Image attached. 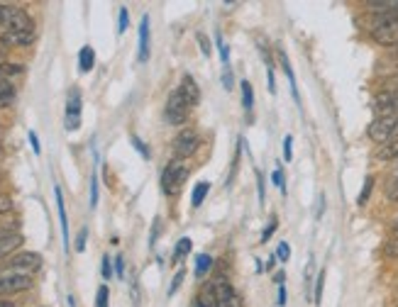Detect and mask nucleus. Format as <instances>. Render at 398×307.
Here are the masks:
<instances>
[{
    "label": "nucleus",
    "mask_w": 398,
    "mask_h": 307,
    "mask_svg": "<svg viewBox=\"0 0 398 307\" xmlns=\"http://www.w3.org/2000/svg\"><path fill=\"white\" fill-rule=\"evenodd\" d=\"M0 27L6 32H35V20L20 6L0 3Z\"/></svg>",
    "instance_id": "1"
},
{
    "label": "nucleus",
    "mask_w": 398,
    "mask_h": 307,
    "mask_svg": "<svg viewBox=\"0 0 398 307\" xmlns=\"http://www.w3.org/2000/svg\"><path fill=\"white\" fill-rule=\"evenodd\" d=\"M372 39L383 46H398V12L377 17L372 27Z\"/></svg>",
    "instance_id": "2"
},
{
    "label": "nucleus",
    "mask_w": 398,
    "mask_h": 307,
    "mask_svg": "<svg viewBox=\"0 0 398 307\" xmlns=\"http://www.w3.org/2000/svg\"><path fill=\"white\" fill-rule=\"evenodd\" d=\"M186 178H188V166L176 159L169 161V166H166L164 174H161V190H164L166 195H176L183 188Z\"/></svg>",
    "instance_id": "3"
},
{
    "label": "nucleus",
    "mask_w": 398,
    "mask_h": 307,
    "mask_svg": "<svg viewBox=\"0 0 398 307\" xmlns=\"http://www.w3.org/2000/svg\"><path fill=\"white\" fill-rule=\"evenodd\" d=\"M0 268L6 273H35L42 268V256L39 254H32V251H22V254H15L10 259L0 263Z\"/></svg>",
    "instance_id": "4"
},
{
    "label": "nucleus",
    "mask_w": 398,
    "mask_h": 307,
    "mask_svg": "<svg viewBox=\"0 0 398 307\" xmlns=\"http://www.w3.org/2000/svg\"><path fill=\"white\" fill-rule=\"evenodd\" d=\"M201 144V137H198L196 129H181V132L176 134V139L171 142V151H174V159L181 161V159H188L193 151L198 149Z\"/></svg>",
    "instance_id": "5"
},
{
    "label": "nucleus",
    "mask_w": 398,
    "mask_h": 307,
    "mask_svg": "<svg viewBox=\"0 0 398 307\" xmlns=\"http://www.w3.org/2000/svg\"><path fill=\"white\" fill-rule=\"evenodd\" d=\"M32 288V276L27 273H3L0 276V297H10Z\"/></svg>",
    "instance_id": "6"
},
{
    "label": "nucleus",
    "mask_w": 398,
    "mask_h": 307,
    "mask_svg": "<svg viewBox=\"0 0 398 307\" xmlns=\"http://www.w3.org/2000/svg\"><path fill=\"white\" fill-rule=\"evenodd\" d=\"M188 102L181 97V93L179 91H174L169 95V100H166V110H164V115H166V120H169L171 124H183L188 120Z\"/></svg>",
    "instance_id": "7"
},
{
    "label": "nucleus",
    "mask_w": 398,
    "mask_h": 307,
    "mask_svg": "<svg viewBox=\"0 0 398 307\" xmlns=\"http://www.w3.org/2000/svg\"><path fill=\"white\" fill-rule=\"evenodd\" d=\"M22 234L10 227H0V259H6L8 254H12L15 249H20Z\"/></svg>",
    "instance_id": "8"
},
{
    "label": "nucleus",
    "mask_w": 398,
    "mask_h": 307,
    "mask_svg": "<svg viewBox=\"0 0 398 307\" xmlns=\"http://www.w3.org/2000/svg\"><path fill=\"white\" fill-rule=\"evenodd\" d=\"M176 91L181 93V97L188 102V108H196L198 102H201V88H198V83L193 81V76H183L181 78V86L176 88Z\"/></svg>",
    "instance_id": "9"
},
{
    "label": "nucleus",
    "mask_w": 398,
    "mask_h": 307,
    "mask_svg": "<svg viewBox=\"0 0 398 307\" xmlns=\"http://www.w3.org/2000/svg\"><path fill=\"white\" fill-rule=\"evenodd\" d=\"M78 115H81V93L71 91L66 102V129H78Z\"/></svg>",
    "instance_id": "10"
},
{
    "label": "nucleus",
    "mask_w": 398,
    "mask_h": 307,
    "mask_svg": "<svg viewBox=\"0 0 398 307\" xmlns=\"http://www.w3.org/2000/svg\"><path fill=\"white\" fill-rule=\"evenodd\" d=\"M37 32H3L0 41L6 46H30L35 41Z\"/></svg>",
    "instance_id": "11"
},
{
    "label": "nucleus",
    "mask_w": 398,
    "mask_h": 307,
    "mask_svg": "<svg viewBox=\"0 0 398 307\" xmlns=\"http://www.w3.org/2000/svg\"><path fill=\"white\" fill-rule=\"evenodd\" d=\"M212 292H215V297H217V302H220V307L225 305V302L230 300V297L235 295V290H233V286H230V281L225 276H215L212 278Z\"/></svg>",
    "instance_id": "12"
},
{
    "label": "nucleus",
    "mask_w": 398,
    "mask_h": 307,
    "mask_svg": "<svg viewBox=\"0 0 398 307\" xmlns=\"http://www.w3.org/2000/svg\"><path fill=\"white\" fill-rule=\"evenodd\" d=\"M54 198H57V210H59V222H62V236H64V249H69V220H66V207H64V195L62 188H54Z\"/></svg>",
    "instance_id": "13"
},
{
    "label": "nucleus",
    "mask_w": 398,
    "mask_h": 307,
    "mask_svg": "<svg viewBox=\"0 0 398 307\" xmlns=\"http://www.w3.org/2000/svg\"><path fill=\"white\" fill-rule=\"evenodd\" d=\"M150 59V17H142L140 22V62L145 64Z\"/></svg>",
    "instance_id": "14"
},
{
    "label": "nucleus",
    "mask_w": 398,
    "mask_h": 307,
    "mask_svg": "<svg viewBox=\"0 0 398 307\" xmlns=\"http://www.w3.org/2000/svg\"><path fill=\"white\" fill-rule=\"evenodd\" d=\"M367 8L374 15H391V12H398V0H369Z\"/></svg>",
    "instance_id": "15"
},
{
    "label": "nucleus",
    "mask_w": 398,
    "mask_h": 307,
    "mask_svg": "<svg viewBox=\"0 0 398 307\" xmlns=\"http://www.w3.org/2000/svg\"><path fill=\"white\" fill-rule=\"evenodd\" d=\"M193 307H220L215 292H212V286H203V290L198 292V297L193 300Z\"/></svg>",
    "instance_id": "16"
},
{
    "label": "nucleus",
    "mask_w": 398,
    "mask_h": 307,
    "mask_svg": "<svg viewBox=\"0 0 398 307\" xmlns=\"http://www.w3.org/2000/svg\"><path fill=\"white\" fill-rule=\"evenodd\" d=\"M93 66H96V51L86 44L81 51H78V71H81V73H88Z\"/></svg>",
    "instance_id": "17"
},
{
    "label": "nucleus",
    "mask_w": 398,
    "mask_h": 307,
    "mask_svg": "<svg viewBox=\"0 0 398 307\" xmlns=\"http://www.w3.org/2000/svg\"><path fill=\"white\" fill-rule=\"evenodd\" d=\"M279 64H281V68H284V73H286V76H289V81H291V93H293L296 102H298V91H296V76H293V68H291L289 57H286L284 51H279Z\"/></svg>",
    "instance_id": "18"
},
{
    "label": "nucleus",
    "mask_w": 398,
    "mask_h": 307,
    "mask_svg": "<svg viewBox=\"0 0 398 307\" xmlns=\"http://www.w3.org/2000/svg\"><path fill=\"white\" fill-rule=\"evenodd\" d=\"M239 88H242V105H244V110H247V113H252V110H254V88H252V83L242 81V83H239Z\"/></svg>",
    "instance_id": "19"
},
{
    "label": "nucleus",
    "mask_w": 398,
    "mask_h": 307,
    "mask_svg": "<svg viewBox=\"0 0 398 307\" xmlns=\"http://www.w3.org/2000/svg\"><path fill=\"white\" fill-rule=\"evenodd\" d=\"M208 190H210V183H198L196 188H193V195H191V205L193 207H201L203 205V200H206V195H208Z\"/></svg>",
    "instance_id": "20"
},
{
    "label": "nucleus",
    "mask_w": 398,
    "mask_h": 307,
    "mask_svg": "<svg viewBox=\"0 0 398 307\" xmlns=\"http://www.w3.org/2000/svg\"><path fill=\"white\" fill-rule=\"evenodd\" d=\"M210 266H212V259L208 254H198V259H196V278H203L208 271H210Z\"/></svg>",
    "instance_id": "21"
},
{
    "label": "nucleus",
    "mask_w": 398,
    "mask_h": 307,
    "mask_svg": "<svg viewBox=\"0 0 398 307\" xmlns=\"http://www.w3.org/2000/svg\"><path fill=\"white\" fill-rule=\"evenodd\" d=\"M191 246H193V241L188 239V236H183V239H179V244H176V251H174V263H179L183 259V256L191 251Z\"/></svg>",
    "instance_id": "22"
},
{
    "label": "nucleus",
    "mask_w": 398,
    "mask_h": 307,
    "mask_svg": "<svg viewBox=\"0 0 398 307\" xmlns=\"http://www.w3.org/2000/svg\"><path fill=\"white\" fill-rule=\"evenodd\" d=\"M108 300H110L108 286H100L98 288V295H96V307H108Z\"/></svg>",
    "instance_id": "23"
},
{
    "label": "nucleus",
    "mask_w": 398,
    "mask_h": 307,
    "mask_svg": "<svg viewBox=\"0 0 398 307\" xmlns=\"http://www.w3.org/2000/svg\"><path fill=\"white\" fill-rule=\"evenodd\" d=\"M372 188H374V176H369V178L364 180L362 193H359V200H357L359 205H364V203H367V200H369V193H372Z\"/></svg>",
    "instance_id": "24"
},
{
    "label": "nucleus",
    "mask_w": 398,
    "mask_h": 307,
    "mask_svg": "<svg viewBox=\"0 0 398 307\" xmlns=\"http://www.w3.org/2000/svg\"><path fill=\"white\" fill-rule=\"evenodd\" d=\"M323 286H325V271H320L318 273V281H316V305H320V300H323Z\"/></svg>",
    "instance_id": "25"
},
{
    "label": "nucleus",
    "mask_w": 398,
    "mask_h": 307,
    "mask_svg": "<svg viewBox=\"0 0 398 307\" xmlns=\"http://www.w3.org/2000/svg\"><path fill=\"white\" fill-rule=\"evenodd\" d=\"M98 205V174L91 176V207Z\"/></svg>",
    "instance_id": "26"
},
{
    "label": "nucleus",
    "mask_w": 398,
    "mask_h": 307,
    "mask_svg": "<svg viewBox=\"0 0 398 307\" xmlns=\"http://www.w3.org/2000/svg\"><path fill=\"white\" fill-rule=\"evenodd\" d=\"M276 227H279V220H276V215H274V217L269 220V227H266V230L262 232V241H264V244H266V241L271 239V234L276 232Z\"/></svg>",
    "instance_id": "27"
},
{
    "label": "nucleus",
    "mask_w": 398,
    "mask_h": 307,
    "mask_svg": "<svg viewBox=\"0 0 398 307\" xmlns=\"http://www.w3.org/2000/svg\"><path fill=\"white\" fill-rule=\"evenodd\" d=\"M129 142L135 144V149H137V151L142 154V156H145V159H150V149H147V144L142 142V139L137 137V134H132V137H129Z\"/></svg>",
    "instance_id": "28"
},
{
    "label": "nucleus",
    "mask_w": 398,
    "mask_h": 307,
    "mask_svg": "<svg viewBox=\"0 0 398 307\" xmlns=\"http://www.w3.org/2000/svg\"><path fill=\"white\" fill-rule=\"evenodd\" d=\"M383 254L391 256V259H396V256H398V236H393V239L386 241V246H383Z\"/></svg>",
    "instance_id": "29"
},
{
    "label": "nucleus",
    "mask_w": 398,
    "mask_h": 307,
    "mask_svg": "<svg viewBox=\"0 0 398 307\" xmlns=\"http://www.w3.org/2000/svg\"><path fill=\"white\" fill-rule=\"evenodd\" d=\"M127 25H129V12H127V8H120V20H118V32L123 35L125 30H127Z\"/></svg>",
    "instance_id": "30"
},
{
    "label": "nucleus",
    "mask_w": 398,
    "mask_h": 307,
    "mask_svg": "<svg viewBox=\"0 0 398 307\" xmlns=\"http://www.w3.org/2000/svg\"><path fill=\"white\" fill-rule=\"evenodd\" d=\"M276 259H281V261H284V263L291 259V246L286 244V241H281L279 249H276Z\"/></svg>",
    "instance_id": "31"
},
{
    "label": "nucleus",
    "mask_w": 398,
    "mask_h": 307,
    "mask_svg": "<svg viewBox=\"0 0 398 307\" xmlns=\"http://www.w3.org/2000/svg\"><path fill=\"white\" fill-rule=\"evenodd\" d=\"M215 39H217V49H220V59H223V62L228 64V59H230V46L225 44L223 37H220V35H217Z\"/></svg>",
    "instance_id": "32"
},
{
    "label": "nucleus",
    "mask_w": 398,
    "mask_h": 307,
    "mask_svg": "<svg viewBox=\"0 0 398 307\" xmlns=\"http://www.w3.org/2000/svg\"><path fill=\"white\" fill-rule=\"evenodd\" d=\"M386 198L388 200H398V176L391 178V183L386 185Z\"/></svg>",
    "instance_id": "33"
},
{
    "label": "nucleus",
    "mask_w": 398,
    "mask_h": 307,
    "mask_svg": "<svg viewBox=\"0 0 398 307\" xmlns=\"http://www.w3.org/2000/svg\"><path fill=\"white\" fill-rule=\"evenodd\" d=\"M0 95H12L15 97V88L8 78H0Z\"/></svg>",
    "instance_id": "34"
},
{
    "label": "nucleus",
    "mask_w": 398,
    "mask_h": 307,
    "mask_svg": "<svg viewBox=\"0 0 398 307\" xmlns=\"http://www.w3.org/2000/svg\"><path fill=\"white\" fill-rule=\"evenodd\" d=\"M86 239H88V230L83 227L81 232H78V236H76V251L81 254V251H86Z\"/></svg>",
    "instance_id": "35"
},
{
    "label": "nucleus",
    "mask_w": 398,
    "mask_h": 307,
    "mask_svg": "<svg viewBox=\"0 0 398 307\" xmlns=\"http://www.w3.org/2000/svg\"><path fill=\"white\" fill-rule=\"evenodd\" d=\"M183 278H186V273L183 271H179L174 276V281H171V288H169V295H174L176 290H179V288H181V283H183Z\"/></svg>",
    "instance_id": "36"
},
{
    "label": "nucleus",
    "mask_w": 398,
    "mask_h": 307,
    "mask_svg": "<svg viewBox=\"0 0 398 307\" xmlns=\"http://www.w3.org/2000/svg\"><path fill=\"white\" fill-rule=\"evenodd\" d=\"M291 144H293V137H291V134H286V139H284V159H286V161L293 159V151H291Z\"/></svg>",
    "instance_id": "37"
},
{
    "label": "nucleus",
    "mask_w": 398,
    "mask_h": 307,
    "mask_svg": "<svg viewBox=\"0 0 398 307\" xmlns=\"http://www.w3.org/2000/svg\"><path fill=\"white\" fill-rule=\"evenodd\" d=\"M271 180H274V183L279 185L281 193H286V183H284V174H281V169H276L274 174H271Z\"/></svg>",
    "instance_id": "38"
},
{
    "label": "nucleus",
    "mask_w": 398,
    "mask_h": 307,
    "mask_svg": "<svg viewBox=\"0 0 398 307\" xmlns=\"http://www.w3.org/2000/svg\"><path fill=\"white\" fill-rule=\"evenodd\" d=\"M100 271H103L105 281H110V278H113V263H110L108 256H103V268H100Z\"/></svg>",
    "instance_id": "39"
},
{
    "label": "nucleus",
    "mask_w": 398,
    "mask_h": 307,
    "mask_svg": "<svg viewBox=\"0 0 398 307\" xmlns=\"http://www.w3.org/2000/svg\"><path fill=\"white\" fill-rule=\"evenodd\" d=\"M198 44H201V51H203V57H210V41L206 39V35H198Z\"/></svg>",
    "instance_id": "40"
},
{
    "label": "nucleus",
    "mask_w": 398,
    "mask_h": 307,
    "mask_svg": "<svg viewBox=\"0 0 398 307\" xmlns=\"http://www.w3.org/2000/svg\"><path fill=\"white\" fill-rule=\"evenodd\" d=\"M27 137H30V144H32V151H35V154H37V156H39V154H42V147H39V137H37V134H35V132H30V134H27Z\"/></svg>",
    "instance_id": "41"
},
{
    "label": "nucleus",
    "mask_w": 398,
    "mask_h": 307,
    "mask_svg": "<svg viewBox=\"0 0 398 307\" xmlns=\"http://www.w3.org/2000/svg\"><path fill=\"white\" fill-rule=\"evenodd\" d=\"M129 290H132V302H135V305H140V288H137V281H135V278L129 281Z\"/></svg>",
    "instance_id": "42"
},
{
    "label": "nucleus",
    "mask_w": 398,
    "mask_h": 307,
    "mask_svg": "<svg viewBox=\"0 0 398 307\" xmlns=\"http://www.w3.org/2000/svg\"><path fill=\"white\" fill-rule=\"evenodd\" d=\"M115 273H118V276L120 278H123L125 276V259H123V256H115Z\"/></svg>",
    "instance_id": "43"
},
{
    "label": "nucleus",
    "mask_w": 398,
    "mask_h": 307,
    "mask_svg": "<svg viewBox=\"0 0 398 307\" xmlns=\"http://www.w3.org/2000/svg\"><path fill=\"white\" fill-rule=\"evenodd\" d=\"M223 307H242V297H239L237 295V292H235V295L233 297H230V300L228 302H225V305Z\"/></svg>",
    "instance_id": "44"
},
{
    "label": "nucleus",
    "mask_w": 398,
    "mask_h": 307,
    "mask_svg": "<svg viewBox=\"0 0 398 307\" xmlns=\"http://www.w3.org/2000/svg\"><path fill=\"white\" fill-rule=\"evenodd\" d=\"M257 185H259V203H264V176L257 171Z\"/></svg>",
    "instance_id": "45"
},
{
    "label": "nucleus",
    "mask_w": 398,
    "mask_h": 307,
    "mask_svg": "<svg viewBox=\"0 0 398 307\" xmlns=\"http://www.w3.org/2000/svg\"><path fill=\"white\" fill-rule=\"evenodd\" d=\"M279 307H284L286 305V288L284 286H279V302H276Z\"/></svg>",
    "instance_id": "46"
},
{
    "label": "nucleus",
    "mask_w": 398,
    "mask_h": 307,
    "mask_svg": "<svg viewBox=\"0 0 398 307\" xmlns=\"http://www.w3.org/2000/svg\"><path fill=\"white\" fill-rule=\"evenodd\" d=\"M223 83H225V88H228V91H233V73H225L223 76Z\"/></svg>",
    "instance_id": "47"
},
{
    "label": "nucleus",
    "mask_w": 398,
    "mask_h": 307,
    "mask_svg": "<svg viewBox=\"0 0 398 307\" xmlns=\"http://www.w3.org/2000/svg\"><path fill=\"white\" fill-rule=\"evenodd\" d=\"M0 307H17L15 302H10L8 297H0Z\"/></svg>",
    "instance_id": "48"
},
{
    "label": "nucleus",
    "mask_w": 398,
    "mask_h": 307,
    "mask_svg": "<svg viewBox=\"0 0 398 307\" xmlns=\"http://www.w3.org/2000/svg\"><path fill=\"white\" fill-rule=\"evenodd\" d=\"M274 261H276V256H271L269 261H266V271H271V268H274Z\"/></svg>",
    "instance_id": "49"
},
{
    "label": "nucleus",
    "mask_w": 398,
    "mask_h": 307,
    "mask_svg": "<svg viewBox=\"0 0 398 307\" xmlns=\"http://www.w3.org/2000/svg\"><path fill=\"white\" fill-rule=\"evenodd\" d=\"M0 64H6V49L0 46Z\"/></svg>",
    "instance_id": "50"
},
{
    "label": "nucleus",
    "mask_w": 398,
    "mask_h": 307,
    "mask_svg": "<svg viewBox=\"0 0 398 307\" xmlns=\"http://www.w3.org/2000/svg\"><path fill=\"white\" fill-rule=\"evenodd\" d=\"M393 230L398 232V217H396V220H393Z\"/></svg>",
    "instance_id": "51"
},
{
    "label": "nucleus",
    "mask_w": 398,
    "mask_h": 307,
    "mask_svg": "<svg viewBox=\"0 0 398 307\" xmlns=\"http://www.w3.org/2000/svg\"><path fill=\"white\" fill-rule=\"evenodd\" d=\"M0 154H3V144H0Z\"/></svg>",
    "instance_id": "52"
},
{
    "label": "nucleus",
    "mask_w": 398,
    "mask_h": 307,
    "mask_svg": "<svg viewBox=\"0 0 398 307\" xmlns=\"http://www.w3.org/2000/svg\"><path fill=\"white\" fill-rule=\"evenodd\" d=\"M0 180H3V178H0Z\"/></svg>",
    "instance_id": "53"
}]
</instances>
